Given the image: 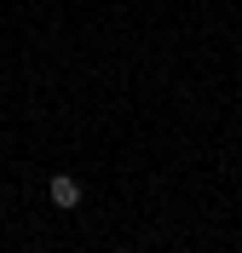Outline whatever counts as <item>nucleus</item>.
Instances as JSON below:
<instances>
[{
	"label": "nucleus",
	"mask_w": 242,
	"mask_h": 253,
	"mask_svg": "<svg viewBox=\"0 0 242 253\" xmlns=\"http://www.w3.org/2000/svg\"><path fill=\"white\" fill-rule=\"evenodd\" d=\"M47 196H52V207H64V213H75V207H81V184H75L69 173H58V178H52V184H47Z\"/></svg>",
	"instance_id": "1"
}]
</instances>
